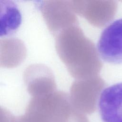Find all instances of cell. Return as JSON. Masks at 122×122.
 I'll return each instance as SVG.
<instances>
[{
    "label": "cell",
    "instance_id": "cell-1",
    "mask_svg": "<svg viewBox=\"0 0 122 122\" xmlns=\"http://www.w3.org/2000/svg\"><path fill=\"white\" fill-rule=\"evenodd\" d=\"M77 26L67 28L56 39L58 54L71 75L78 79L91 77L97 74L102 64L93 44L83 35Z\"/></svg>",
    "mask_w": 122,
    "mask_h": 122
},
{
    "label": "cell",
    "instance_id": "cell-2",
    "mask_svg": "<svg viewBox=\"0 0 122 122\" xmlns=\"http://www.w3.org/2000/svg\"><path fill=\"white\" fill-rule=\"evenodd\" d=\"M24 115L32 122H89L72 106L70 97L61 92L34 97Z\"/></svg>",
    "mask_w": 122,
    "mask_h": 122
},
{
    "label": "cell",
    "instance_id": "cell-3",
    "mask_svg": "<svg viewBox=\"0 0 122 122\" xmlns=\"http://www.w3.org/2000/svg\"><path fill=\"white\" fill-rule=\"evenodd\" d=\"M97 50L104 61L113 64H122V18L113 21L103 30Z\"/></svg>",
    "mask_w": 122,
    "mask_h": 122
},
{
    "label": "cell",
    "instance_id": "cell-4",
    "mask_svg": "<svg viewBox=\"0 0 122 122\" xmlns=\"http://www.w3.org/2000/svg\"><path fill=\"white\" fill-rule=\"evenodd\" d=\"M98 108L103 122H122V82L102 92Z\"/></svg>",
    "mask_w": 122,
    "mask_h": 122
},
{
    "label": "cell",
    "instance_id": "cell-5",
    "mask_svg": "<svg viewBox=\"0 0 122 122\" xmlns=\"http://www.w3.org/2000/svg\"><path fill=\"white\" fill-rule=\"evenodd\" d=\"M0 36L11 34L21 24V14L16 5L10 1H0Z\"/></svg>",
    "mask_w": 122,
    "mask_h": 122
}]
</instances>
